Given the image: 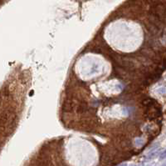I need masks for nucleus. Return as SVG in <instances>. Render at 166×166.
Masks as SVG:
<instances>
[{
	"mask_svg": "<svg viewBox=\"0 0 166 166\" xmlns=\"http://www.w3.org/2000/svg\"><path fill=\"white\" fill-rule=\"evenodd\" d=\"M158 92L160 94H165L166 93V87H162L160 90H158Z\"/></svg>",
	"mask_w": 166,
	"mask_h": 166,
	"instance_id": "1",
	"label": "nucleus"
},
{
	"mask_svg": "<svg viewBox=\"0 0 166 166\" xmlns=\"http://www.w3.org/2000/svg\"><path fill=\"white\" fill-rule=\"evenodd\" d=\"M166 158V150L164 151V152L161 154H160V160H164V158Z\"/></svg>",
	"mask_w": 166,
	"mask_h": 166,
	"instance_id": "2",
	"label": "nucleus"
},
{
	"mask_svg": "<svg viewBox=\"0 0 166 166\" xmlns=\"http://www.w3.org/2000/svg\"><path fill=\"white\" fill-rule=\"evenodd\" d=\"M165 166H166V164H165Z\"/></svg>",
	"mask_w": 166,
	"mask_h": 166,
	"instance_id": "5",
	"label": "nucleus"
},
{
	"mask_svg": "<svg viewBox=\"0 0 166 166\" xmlns=\"http://www.w3.org/2000/svg\"><path fill=\"white\" fill-rule=\"evenodd\" d=\"M119 166H127V164H120Z\"/></svg>",
	"mask_w": 166,
	"mask_h": 166,
	"instance_id": "3",
	"label": "nucleus"
},
{
	"mask_svg": "<svg viewBox=\"0 0 166 166\" xmlns=\"http://www.w3.org/2000/svg\"><path fill=\"white\" fill-rule=\"evenodd\" d=\"M130 166H136V165H135V164H133V165H130Z\"/></svg>",
	"mask_w": 166,
	"mask_h": 166,
	"instance_id": "4",
	"label": "nucleus"
}]
</instances>
